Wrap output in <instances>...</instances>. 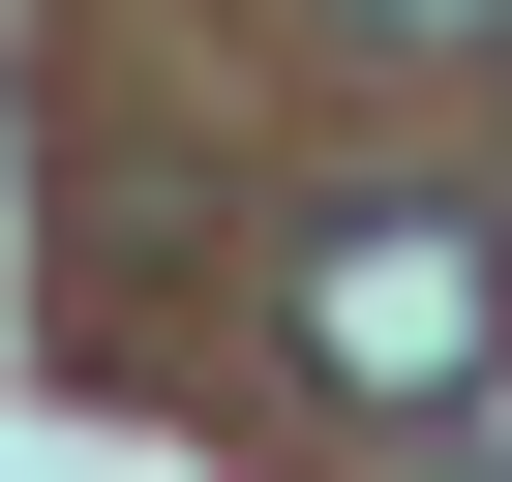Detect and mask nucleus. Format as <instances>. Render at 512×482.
Wrapping results in <instances>:
<instances>
[{
    "label": "nucleus",
    "mask_w": 512,
    "mask_h": 482,
    "mask_svg": "<svg viewBox=\"0 0 512 482\" xmlns=\"http://www.w3.org/2000/svg\"><path fill=\"white\" fill-rule=\"evenodd\" d=\"M302 362L392 392V422H452V392L512 362V211H482V181H362V211H302Z\"/></svg>",
    "instance_id": "nucleus-1"
},
{
    "label": "nucleus",
    "mask_w": 512,
    "mask_h": 482,
    "mask_svg": "<svg viewBox=\"0 0 512 482\" xmlns=\"http://www.w3.org/2000/svg\"><path fill=\"white\" fill-rule=\"evenodd\" d=\"M362 31H422V61H482V31H512V0H362Z\"/></svg>",
    "instance_id": "nucleus-2"
},
{
    "label": "nucleus",
    "mask_w": 512,
    "mask_h": 482,
    "mask_svg": "<svg viewBox=\"0 0 512 482\" xmlns=\"http://www.w3.org/2000/svg\"><path fill=\"white\" fill-rule=\"evenodd\" d=\"M482 91H512V31H482Z\"/></svg>",
    "instance_id": "nucleus-3"
}]
</instances>
